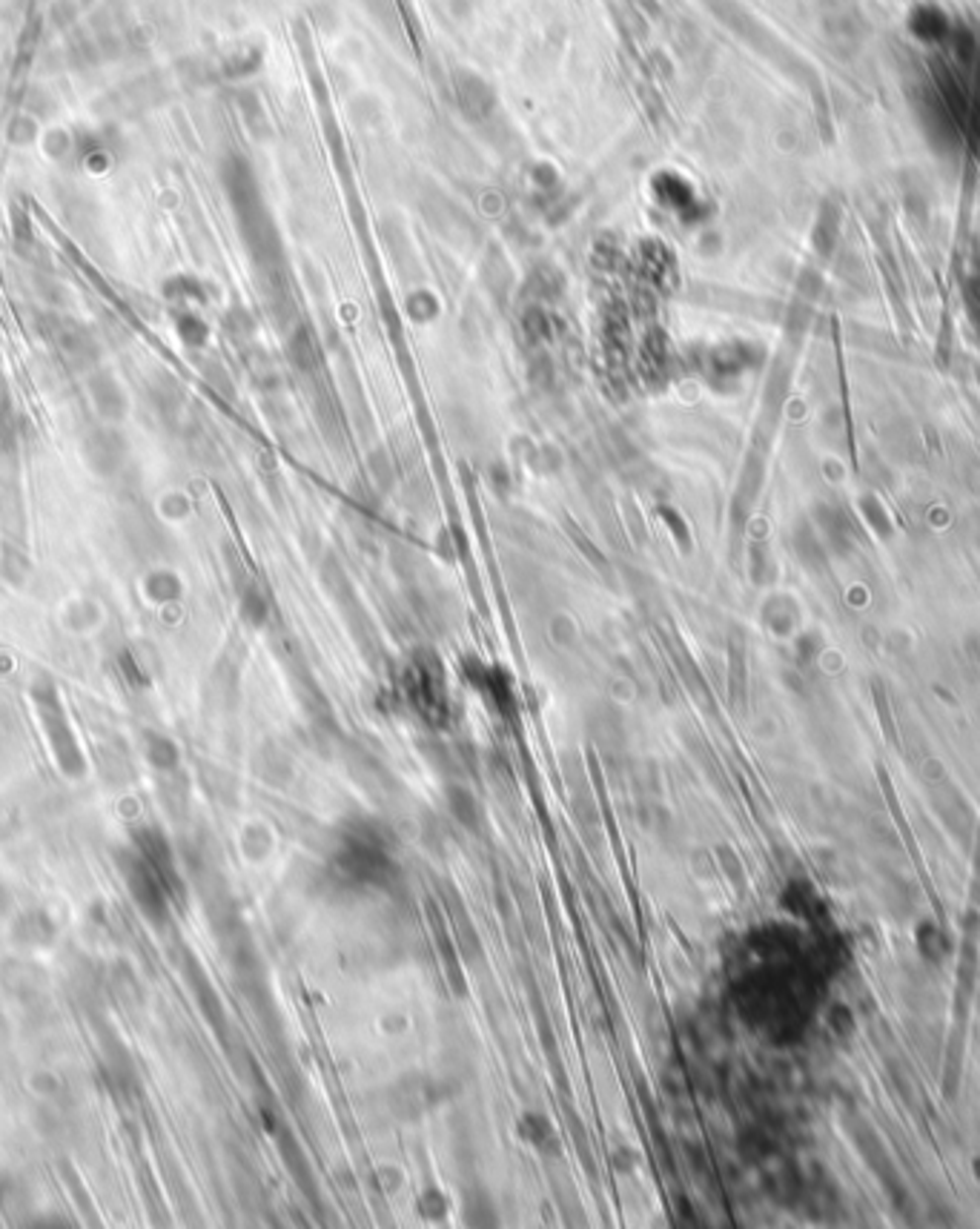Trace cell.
Masks as SVG:
<instances>
[{
	"mask_svg": "<svg viewBox=\"0 0 980 1229\" xmlns=\"http://www.w3.org/2000/svg\"><path fill=\"white\" fill-rule=\"evenodd\" d=\"M980 966V829L972 855V874H969V897L966 912L960 920V951H957V972H954V995H951V1021L949 1040H946V1060H943V1098L954 1101L960 1089V1072H963V1052H966V1029H969V1012L975 1001Z\"/></svg>",
	"mask_w": 980,
	"mask_h": 1229,
	"instance_id": "cell-1",
	"label": "cell"
},
{
	"mask_svg": "<svg viewBox=\"0 0 980 1229\" xmlns=\"http://www.w3.org/2000/svg\"><path fill=\"white\" fill-rule=\"evenodd\" d=\"M877 772H880V788H883L886 805H889V811H892V820H894V826H897V834H900V840H903V846H906V855H909V860L915 862L918 880H921V886L926 888V897H929V903H932V909H935V915H938V923L946 929V909H943V900H940L938 888H935V883H932V874H929V868H926L921 843H918V837L912 834V826H909V820H906V814H903V808H900V802H897V794H894L889 774L883 772V769H877Z\"/></svg>",
	"mask_w": 980,
	"mask_h": 1229,
	"instance_id": "cell-2",
	"label": "cell"
}]
</instances>
